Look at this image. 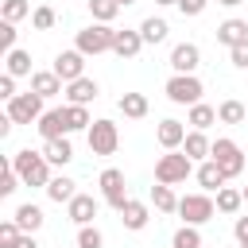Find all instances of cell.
I'll use <instances>...</instances> for the list:
<instances>
[{
    "label": "cell",
    "mask_w": 248,
    "mask_h": 248,
    "mask_svg": "<svg viewBox=\"0 0 248 248\" xmlns=\"http://www.w3.org/2000/svg\"><path fill=\"white\" fill-rule=\"evenodd\" d=\"M167 19H159V16H147L143 23H140V35H143V46H155V43H163L167 39Z\"/></svg>",
    "instance_id": "83f0119b"
},
{
    "label": "cell",
    "mask_w": 248,
    "mask_h": 248,
    "mask_svg": "<svg viewBox=\"0 0 248 248\" xmlns=\"http://www.w3.org/2000/svg\"><path fill=\"white\" fill-rule=\"evenodd\" d=\"M0 16H4L8 23H19V19L31 16V4H27V0H4V4H0Z\"/></svg>",
    "instance_id": "e575fe53"
},
{
    "label": "cell",
    "mask_w": 248,
    "mask_h": 248,
    "mask_svg": "<svg viewBox=\"0 0 248 248\" xmlns=\"http://www.w3.org/2000/svg\"><path fill=\"white\" fill-rule=\"evenodd\" d=\"M0 46H4V54L16 50V23H8V19L0 23Z\"/></svg>",
    "instance_id": "ab89813d"
},
{
    "label": "cell",
    "mask_w": 248,
    "mask_h": 248,
    "mask_svg": "<svg viewBox=\"0 0 248 248\" xmlns=\"http://www.w3.org/2000/svg\"><path fill=\"white\" fill-rule=\"evenodd\" d=\"M213 213H217V202L209 194H186V198H178L182 225H205V221H213Z\"/></svg>",
    "instance_id": "8992f818"
},
{
    "label": "cell",
    "mask_w": 248,
    "mask_h": 248,
    "mask_svg": "<svg viewBox=\"0 0 248 248\" xmlns=\"http://www.w3.org/2000/svg\"><path fill=\"white\" fill-rule=\"evenodd\" d=\"M78 248H105V236L97 225H81L78 229Z\"/></svg>",
    "instance_id": "8d00e7d4"
},
{
    "label": "cell",
    "mask_w": 248,
    "mask_h": 248,
    "mask_svg": "<svg viewBox=\"0 0 248 248\" xmlns=\"http://www.w3.org/2000/svg\"><path fill=\"white\" fill-rule=\"evenodd\" d=\"M12 248H39V240H35V232H23V236H19Z\"/></svg>",
    "instance_id": "f6af8a7d"
},
{
    "label": "cell",
    "mask_w": 248,
    "mask_h": 248,
    "mask_svg": "<svg viewBox=\"0 0 248 248\" xmlns=\"http://www.w3.org/2000/svg\"><path fill=\"white\" fill-rule=\"evenodd\" d=\"M194 170H198V167H194V159H190L186 151H167V155L155 159V182H163V186H178V182H186Z\"/></svg>",
    "instance_id": "7a4b0ae2"
},
{
    "label": "cell",
    "mask_w": 248,
    "mask_h": 248,
    "mask_svg": "<svg viewBox=\"0 0 248 248\" xmlns=\"http://www.w3.org/2000/svg\"><path fill=\"white\" fill-rule=\"evenodd\" d=\"M50 70H54V74L70 85V81L85 78V54H81V50H62V54L54 58V66H50Z\"/></svg>",
    "instance_id": "8fae6325"
},
{
    "label": "cell",
    "mask_w": 248,
    "mask_h": 248,
    "mask_svg": "<svg viewBox=\"0 0 248 248\" xmlns=\"http://www.w3.org/2000/svg\"><path fill=\"white\" fill-rule=\"evenodd\" d=\"M213 202H217V213H229V217H232V213H240V205H244V190H236V186H221Z\"/></svg>",
    "instance_id": "4316f807"
},
{
    "label": "cell",
    "mask_w": 248,
    "mask_h": 248,
    "mask_svg": "<svg viewBox=\"0 0 248 248\" xmlns=\"http://www.w3.org/2000/svg\"><path fill=\"white\" fill-rule=\"evenodd\" d=\"M12 221H16L23 232H39L46 217H43V209H39V205H31V202H27V205H19V209L12 213Z\"/></svg>",
    "instance_id": "d4e9b609"
},
{
    "label": "cell",
    "mask_w": 248,
    "mask_h": 248,
    "mask_svg": "<svg viewBox=\"0 0 248 248\" xmlns=\"http://www.w3.org/2000/svg\"><path fill=\"white\" fill-rule=\"evenodd\" d=\"M97 209H101V202L93 198V194H78L70 205H66V217L81 229V225H93V217H97Z\"/></svg>",
    "instance_id": "5bb4252c"
},
{
    "label": "cell",
    "mask_w": 248,
    "mask_h": 248,
    "mask_svg": "<svg viewBox=\"0 0 248 248\" xmlns=\"http://www.w3.org/2000/svg\"><path fill=\"white\" fill-rule=\"evenodd\" d=\"M4 74H12V78H31V54L27 50H8L4 54Z\"/></svg>",
    "instance_id": "484cf974"
},
{
    "label": "cell",
    "mask_w": 248,
    "mask_h": 248,
    "mask_svg": "<svg viewBox=\"0 0 248 248\" xmlns=\"http://www.w3.org/2000/svg\"><path fill=\"white\" fill-rule=\"evenodd\" d=\"M116 4H120V8H128V4H136V0H116Z\"/></svg>",
    "instance_id": "c3c4849f"
},
{
    "label": "cell",
    "mask_w": 248,
    "mask_h": 248,
    "mask_svg": "<svg viewBox=\"0 0 248 248\" xmlns=\"http://www.w3.org/2000/svg\"><path fill=\"white\" fill-rule=\"evenodd\" d=\"M186 124H190L194 132H205L209 124H217V108H213V105H205V101H198V105H190Z\"/></svg>",
    "instance_id": "cb8c5ba5"
},
{
    "label": "cell",
    "mask_w": 248,
    "mask_h": 248,
    "mask_svg": "<svg viewBox=\"0 0 248 248\" xmlns=\"http://www.w3.org/2000/svg\"><path fill=\"white\" fill-rule=\"evenodd\" d=\"M232 232H236V240L244 244V240H248V217H236V221H232Z\"/></svg>",
    "instance_id": "ee69618b"
},
{
    "label": "cell",
    "mask_w": 248,
    "mask_h": 248,
    "mask_svg": "<svg viewBox=\"0 0 248 248\" xmlns=\"http://www.w3.org/2000/svg\"><path fill=\"white\" fill-rule=\"evenodd\" d=\"M19 236H23V229H19V225H16L12 217H8V221L0 225V248H12V244H16Z\"/></svg>",
    "instance_id": "f35d334b"
},
{
    "label": "cell",
    "mask_w": 248,
    "mask_h": 248,
    "mask_svg": "<svg viewBox=\"0 0 248 248\" xmlns=\"http://www.w3.org/2000/svg\"><path fill=\"white\" fill-rule=\"evenodd\" d=\"M205 8H209V0H178V12H182V16H190V19H194V16H202Z\"/></svg>",
    "instance_id": "60d3db41"
},
{
    "label": "cell",
    "mask_w": 248,
    "mask_h": 248,
    "mask_svg": "<svg viewBox=\"0 0 248 248\" xmlns=\"http://www.w3.org/2000/svg\"><path fill=\"white\" fill-rule=\"evenodd\" d=\"M43 112H46V108H43V97L27 89V93H19V97L8 101V112H4V116H12L16 124H39Z\"/></svg>",
    "instance_id": "ba28073f"
},
{
    "label": "cell",
    "mask_w": 248,
    "mask_h": 248,
    "mask_svg": "<svg viewBox=\"0 0 248 248\" xmlns=\"http://www.w3.org/2000/svg\"><path fill=\"white\" fill-rule=\"evenodd\" d=\"M66 120H70V132H89V108L85 105H66Z\"/></svg>",
    "instance_id": "836d02e7"
},
{
    "label": "cell",
    "mask_w": 248,
    "mask_h": 248,
    "mask_svg": "<svg viewBox=\"0 0 248 248\" xmlns=\"http://www.w3.org/2000/svg\"><path fill=\"white\" fill-rule=\"evenodd\" d=\"M182 151H186L194 163H205V159H209V151H213V140H209L205 132H194V128H190V132H186V143H182Z\"/></svg>",
    "instance_id": "44dd1931"
},
{
    "label": "cell",
    "mask_w": 248,
    "mask_h": 248,
    "mask_svg": "<svg viewBox=\"0 0 248 248\" xmlns=\"http://www.w3.org/2000/svg\"><path fill=\"white\" fill-rule=\"evenodd\" d=\"M194 178H198V186H202V194H217L229 178H225V170L213 163V159H205V163H198V170H194Z\"/></svg>",
    "instance_id": "2e32d148"
},
{
    "label": "cell",
    "mask_w": 248,
    "mask_h": 248,
    "mask_svg": "<svg viewBox=\"0 0 248 248\" xmlns=\"http://www.w3.org/2000/svg\"><path fill=\"white\" fill-rule=\"evenodd\" d=\"M12 167H16V174H19V182L23 186H39V190H46L50 186V163H46V155L43 151H31V147H23V151H16L12 155Z\"/></svg>",
    "instance_id": "6da1fadb"
},
{
    "label": "cell",
    "mask_w": 248,
    "mask_h": 248,
    "mask_svg": "<svg viewBox=\"0 0 248 248\" xmlns=\"http://www.w3.org/2000/svg\"><path fill=\"white\" fill-rule=\"evenodd\" d=\"M43 155H46V163H50V167H66V163L74 159V143H70V136L43 143Z\"/></svg>",
    "instance_id": "603a6c76"
},
{
    "label": "cell",
    "mask_w": 248,
    "mask_h": 248,
    "mask_svg": "<svg viewBox=\"0 0 248 248\" xmlns=\"http://www.w3.org/2000/svg\"><path fill=\"white\" fill-rule=\"evenodd\" d=\"M46 198H50V202H58V205H70V202L78 198V182H74V178H66V174H54V178H50V186H46Z\"/></svg>",
    "instance_id": "7402d4cb"
},
{
    "label": "cell",
    "mask_w": 248,
    "mask_h": 248,
    "mask_svg": "<svg viewBox=\"0 0 248 248\" xmlns=\"http://www.w3.org/2000/svg\"><path fill=\"white\" fill-rule=\"evenodd\" d=\"M170 248H202V232H198V225H182V229H174Z\"/></svg>",
    "instance_id": "1f68e13d"
},
{
    "label": "cell",
    "mask_w": 248,
    "mask_h": 248,
    "mask_svg": "<svg viewBox=\"0 0 248 248\" xmlns=\"http://www.w3.org/2000/svg\"><path fill=\"white\" fill-rule=\"evenodd\" d=\"M151 202H155V209H159V213H178L174 186H163V182H155V186H151Z\"/></svg>",
    "instance_id": "f546056e"
},
{
    "label": "cell",
    "mask_w": 248,
    "mask_h": 248,
    "mask_svg": "<svg viewBox=\"0 0 248 248\" xmlns=\"http://www.w3.org/2000/svg\"><path fill=\"white\" fill-rule=\"evenodd\" d=\"M217 120H221V124H244V120H248V105H240V101H221V105H217Z\"/></svg>",
    "instance_id": "4dcf8cb0"
},
{
    "label": "cell",
    "mask_w": 248,
    "mask_h": 248,
    "mask_svg": "<svg viewBox=\"0 0 248 248\" xmlns=\"http://www.w3.org/2000/svg\"><path fill=\"white\" fill-rule=\"evenodd\" d=\"M209 159L225 170V178H236V174H244V170H248V155H244V151H240V143H236V140H229V136L213 140Z\"/></svg>",
    "instance_id": "277c9868"
},
{
    "label": "cell",
    "mask_w": 248,
    "mask_h": 248,
    "mask_svg": "<svg viewBox=\"0 0 248 248\" xmlns=\"http://www.w3.org/2000/svg\"><path fill=\"white\" fill-rule=\"evenodd\" d=\"M221 8H236V4H244V0H217Z\"/></svg>",
    "instance_id": "bcb514c9"
},
{
    "label": "cell",
    "mask_w": 248,
    "mask_h": 248,
    "mask_svg": "<svg viewBox=\"0 0 248 248\" xmlns=\"http://www.w3.org/2000/svg\"><path fill=\"white\" fill-rule=\"evenodd\" d=\"M155 140H159V147H167V151H182V143H186V124L174 120V116H167V120H159Z\"/></svg>",
    "instance_id": "4fadbf2b"
},
{
    "label": "cell",
    "mask_w": 248,
    "mask_h": 248,
    "mask_svg": "<svg viewBox=\"0 0 248 248\" xmlns=\"http://www.w3.org/2000/svg\"><path fill=\"white\" fill-rule=\"evenodd\" d=\"M167 101H174V105H198L202 101V93H205V85L198 81V74H170L167 78Z\"/></svg>",
    "instance_id": "5b68a950"
},
{
    "label": "cell",
    "mask_w": 248,
    "mask_h": 248,
    "mask_svg": "<svg viewBox=\"0 0 248 248\" xmlns=\"http://www.w3.org/2000/svg\"><path fill=\"white\" fill-rule=\"evenodd\" d=\"M97 182H101V198H105V205H112V209L120 213V209L128 205V190H124L128 182H124V170H116V167H105Z\"/></svg>",
    "instance_id": "9c48e42d"
},
{
    "label": "cell",
    "mask_w": 248,
    "mask_h": 248,
    "mask_svg": "<svg viewBox=\"0 0 248 248\" xmlns=\"http://www.w3.org/2000/svg\"><path fill=\"white\" fill-rule=\"evenodd\" d=\"M54 23H58V16H54L50 4H39V8L31 12V27H35V31H50Z\"/></svg>",
    "instance_id": "d590c367"
},
{
    "label": "cell",
    "mask_w": 248,
    "mask_h": 248,
    "mask_svg": "<svg viewBox=\"0 0 248 248\" xmlns=\"http://www.w3.org/2000/svg\"><path fill=\"white\" fill-rule=\"evenodd\" d=\"M16 186H19V174H16L12 159H8V163H4V174H0V194L8 198V194H16Z\"/></svg>",
    "instance_id": "74e56055"
},
{
    "label": "cell",
    "mask_w": 248,
    "mask_h": 248,
    "mask_svg": "<svg viewBox=\"0 0 248 248\" xmlns=\"http://www.w3.org/2000/svg\"><path fill=\"white\" fill-rule=\"evenodd\" d=\"M97 93H101V85H97L93 78H78V81L66 85V101H70V105H85V108H89V101H97Z\"/></svg>",
    "instance_id": "d6986e66"
},
{
    "label": "cell",
    "mask_w": 248,
    "mask_h": 248,
    "mask_svg": "<svg viewBox=\"0 0 248 248\" xmlns=\"http://www.w3.org/2000/svg\"><path fill=\"white\" fill-rule=\"evenodd\" d=\"M89 12H93V23H112L120 4L116 0H89Z\"/></svg>",
    "instance_id": "d6a6232c"
},
{
    "label": "cell",
    "mask_w": 248,
    "mask_h": 248,
    "mask_svg": "<svg viewBox=\"0 0 248 248\" xmlns=\"http://www.w3.org/2000/svg\"><path fill=\"white\" fill-rule=\"evenodd\" d=\"M12 97H19V93H16V78L4 74V78H0V101H12Z\"/></svg>",
    "instance_id": "b9f144b4"
},
{
    "label": "cell",
    "mask_w": 248,
    "mask_h": 248,
    "mask_svg": "<svg viewBox=\"0 0 248 248\" xmlns=\"http://www.w3.org/2000/svg\"><path fill=\"white\" fill-rule=\"evenodd\" d=\"M85 140H89L93 155H116V147H120V132H116L112 120H93L89 132H85Z\"/></svg>",
    "instance_id": "52a82bcc"
},
{
    "label": "cell",
    "mask_w": 248,
    "mask_h": 248,
    "mask_svg": "<svg viewBox=\"0 0 248 248\" xmlns=\"http://www.w3.org/2000/svg\"><path fill=\"white\" fill-rule=\"evenodd\" d=\"M155 4H159V8H170V4H174V8H178V0H155Z\"/></svg>",
    "instance_id": "7dc6e473"
},
{
    "label": "cell",
    "mask_w": 248,
    "mask_h": 248,
    "mask_svg": "<svg viewBox=\"0 0 248 248\" xmlns=\"http://www.w3.org/2000/svg\"><path fill=\"white\" fill-rule=\"evenodd\" d=\"M240 248H248V240H244V244H240Z\"/></svg>",
    "instance_id": "f907efd6"
},
{
    "label": "cell",
    "mask_w": 248,
    "mask_h": 248,
    "mask_svg": "<svg viewBox=\"0 0 248 248\" xmlns=\"http://www.w3.org/2000/svg\"><path fill=\"white\" fill-rule=\"evenodd\" d=\"M116 108H120L128 120H143V116H147V97H143V93H124V97L116 101Z\"/></svg>",
    "instance_id": "f1b7e54d"
},
{
    "label": "cell",
    "mask_w": 248,
    "mask_h": 248,
    "mask_svg": "<svg viewBox=\"0 0 248 248\" xmlns=\"http://www.w3.org/2000/svg\"><path fill=\"white\" fill-rule=\"evenodd\" d=\"M167 62H170L174 74H194V70L202 66V50H198V43H178Z\"/></svg>",
    "instance_id": "7c38bea8"
},
{
    "label": "cell",
    "mask_w": 248,
    "mask_h": 248,
    "mask_svg": "<svg viewBox=\"0 0 248 248\" xmlns=\"http://www.w3.org/2000/svg\"><path fill=\"white\" fill-rule=\"evenodd\" d=\"M112 39H116V27H112V23H89V27L78 31L74 50H81L85 58H97V54L112 50Z\"/></svg>",
    "instance_id": "3957f363"
},
{
    "label": "cell",
    "mask_w": 248,
    "mask_h": 248,
    "mask_svg": "<svg viewBox=\"0 0 248 248\" xmlns=\"http://www.w3.org/2000/svg\"><path fill=\"white\" fill-rule=\"evenodd\" d=\"M120 221H124V229H132V232H140V229H147V221H151V209H147L143 202H136V198H128V205L120 209Z\"/></svg>",
    "instance_id": "ffe728a7"
},
{
    "label": "cell",
    "mask_w": 248,
    "mask_h": 248,
    "mask_svg": "<svg viewBox=\"0 0 248 248\" xmlns=\"http://www.w3.org/2000/svg\"><path fill=\"white\" fill-rule=\"evenodd\" d=\"M31 93H39V97L46 101V97L66 93V81H62L54 70H39V74H31Z\"/></svg>",
    "instance_id": "ac0fdd59"
},
{
    "label": "cell",
    "mask_w": 248,
    "mask_h": 248,
    "mask_svg": "<svg viewBox=\"0 0 248 248\" xmlns=\"http://www.w3.org/2000/svg\"><path fill=\"white\" fill-rule=\"evenodd\" d=\"M39 136H43V143H50V140H62V136H70V120H66V108H46L43 116H39Z\"/></svg>",
    "instance_id": "30bf717a"
},
{
    "label": "cell",
    "mask_w": 248,
    "mask_h": 248,
    "mask_svg": "<svg viewBox=\"0 0 248 248\" xmlns=\"http://www.w3.org/2000/svg\"><path fill=\"white\" fill-rule=\"evenodd\" d=\"M217 43L229 46V50H232V46H244V43H248V19H236V16L225 19V23L217 27Z\"/></svg>",
    "instance_id": "e0dca14e"
},
{
    "label": "cell",
    "mask_w": 248,
    "mask_h": 248,
    "mask_svg": "<svg viewBox=\"0 0 248 248\" xmlns=\"http://www.w3.org/2000/svg\"><path fill=\"white\" fill-rule=\"evenodd\" d=\"M244 202H248V186H244Z\"/></svg>",
    "instance_id": "681fc988"
},
{
    "label": "cell",
    "mask_w": 248,
    "mask_h": 248,
    "mask_svg": "<svg viewBox=\"0 0 248 248\" xmlns=\"http://www.w3.org/2000/svg\"><path fill=\"white\" fill-rule=\"evenodd\" d=\"M143 50V35H140V27L132 31V27H116V39H112V54L116 58H136Z\"/></svg>",
    "instance_id": "9a60e30c"
},
{
    "label": "cell",
    "mask_w": 248,
    "mask_h": 248,
    "mask_svg": "<svg viewBox=\"0 0 248 248\" xmlns=\"http://www.w3.org/2000/svg\"><path fill=\"white\" fill-rule=\"evenodd\" d=\"M229 58H232V66H236V70H248V43H244V46H232V50H229Z\"/></svg>",
    "instance_id": "7bdbcfd3"
}]
</instances>
